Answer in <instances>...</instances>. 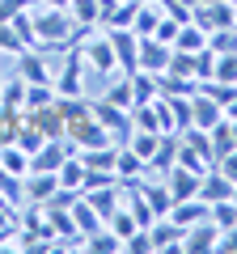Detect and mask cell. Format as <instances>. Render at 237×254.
I'll return each mask as SVG.
<instances>
[{
  "mask_svg": "<svg viewBox=\"0 0 237 254\" xmlns=\"http://www.w3.org/2000/svg\"><path fill=\"white\" fill-rule=\"evenodd\" d=\"M174 161H178V131H161V140H157V153L148 157V170H153V174H165Z\"/></svg>",
  "mask_w": 237,
  "mask_h": 254,
  "instance_id": "17",
  "label": "cell"
},
{
  "mask_svg": "<svg viewBox=\"0 0 237 254\" xmlns=\"http://www.w3.org/2000/svg\"><path fill=\"white\" fill-rule=\"evenodd\" d=\"M0 170L26 178V174H30V153H26L21 144H4V148H0Z\"/></svg>",
  "mask_w": 237,
  "mask_h": 254,
  "instance_id": "23",
  "label": "cell"
},
{
  "mask_svg": "<svg viewBox=\"0 0 237 254\" xmlns=\"http://www.w3.org/2000/svg\"><path fill=\"white\" fill-rule=\"evenodd\" d=\"M59 98L55 85H26V110H38V106H51Z\"/></svg>",
  "mask_w": 237,
  "mask_h": 254,
  "instance_id": "33",
  "label": "cell"
},
{
  "mask_svg": "<svg viewBox=\"0 0 237 254\" xmlns=\"http://www.w3.org/2000/svg\"><path fill=\"white\" fill-rule=\"evenodd\" d=\"M229 123H233V136H237V119H229Z\"/></svg>",
  "mask_w": 237,
  "mask_h": 254,
  "instance_id": "45",
  "label": "cell"
},
{
  "mask_svg": "<svg viewBox=\"0 0 237 254\" xmlns=\"http://www.w3.org/2000/svg\"><path fill=\"white\" fill-rule=\"evenodd\" d=\"M216 242H220V225H212V220H199V225L186 229L182 250H191V254H199V250H216Z\"/></svg>",
  "mask_w": 237,
  "mask_h": 254,
  "instance_id": "14",
  "label": "cell"
},
{
  "mask_svg": "<svg viewBox=\"0 0 237 254\" xmlns=\"http://www.w3.org/2000/svg\"><path fill=\"white\" fill-rule=\"evenodd\" d=\"M85 72H89V68H85V60H81V47H72L64 72H59V81H51L55 93H59V98H81V93H85Z\"/></svg>",
  "mask_w": 237,
  "mask_h": 254,
  "instance_id": "4",
  "label": "cell"
},
{
  "mask_svg": "<svg viewBox=\"0 0 237 254\" xmlns=\"http://www.w3.org/2000/svg\"><path fill=\"white\" fill-rule=\"evenodd\" d=\"M13 233L17 229H0V250H13Z\"/></svg>",
  "mask_w": 237,
  "mask_h": 254,
  "instance_id": "42",
  "label": "cell"
},
{
  "mask_svg": "<svg viewBox=\"0 0 237 254\" xmlns=\"http://www.w3.org/2000/svg\"><path fill=\"white\" fill-rule=\"evenodd\" d=\"M199 89L195 76H178V72H161L157 76V98H191Z\"/></svg>",
  "mask_w": 237,
  "mask_h": 254,
  "instance_id": "16",
  "label": "cell"
},
{
  "mask_svg": "<svg viewBox=\"0 0 237 254\" xmlns=\"http://www.w3.org/2000/svg\"><path fill=\"white\" fill-rule=\"evenodd\" d=\"M212 76H216V51L203 47V51L195 55V81H212Z\"/></svg>",
  "mask_w": 237,
  "mask_h": 254,
  "instance_id": "36",
  "label": "cell"
},
{
  "mask_svg": "<svg viewBox=\"0 0 237 254\" xmlns=\"http://www.w3.org/2000/svg\"><path fill=\"white\" fill-rule=\"evenodd\" d=\"M220 119H225V106L212 102L208 93L195 89V93H191V127H203V131H208V127H216Z\"/></svg>",
  "mask_w": 237,
  "mask_h": 254,
  "instance_id": "11",
  "label": "cell"
},
{
  "mask_svg": "<svg viewBox=\"0 0 237 254\" xmlns=\"http://www.w3.org/2000/svg\"><path fill=\"white\" fill-rule=\"evenodd\" d=\"M208 47H212L216 55H229V51H237V26L212 30V34H208Z\"/></svg>",
  "mask_w": 237,
  "mask_h": 254,
  "instance_id": "32",
  "label": "cell"
},
{
  "mask_svg": "<svg viewBox=\"0 0 237 254\" xmlns=\"http://www.w3.org/2000/svg\"><path fill=\"white\" fill-rule=\"evenodd\" d=\"M93 115H98V123L106 127L110 136H131V110H123V106H115V102L98 98V102H93Z\"/></svg>",
  "mask_w": 237,
  "mask_h": 254,
  "instance_id": "5",
  "label": "cell"
},
{
  "mask_svg": "<svg viewBox=\"0 0 237 254\" xmlns=\"http://www.w3.org/2000/svg\"><path fill=\"white\" fill-rule=\"evenodd\" d=\"M208 220H212V225H220V229H233V225H237V203H233V199L212 203V208H208Z\"/></svg>",
  "mask_w": 237,
  "mask_h": 254,
  "instance_id": "31",
  "label": "cell"
},
{
  "mask_svg": "<svg viewBox=\"0 0 237 254\" xmlns=\"http://www.w3.org/2000/svg\"><path fill=\"white\" fill-rule=\"evenodd\" d=\"M68 212H72V225H76V229H81V233H85V237H89V233H93V229H102V225H106V220H102V216H98V212H93V208H89V203H85V195H81V199H76V203H72V208H68Z\"/></svg>",
  "mask_w": 237,
  "mask_h": 254,
  "instance_id": "25",
  "label": "cell"
},
{
  "mask_svg": "<svg viewBox=\"0 0 237 254\" xmlns=\"http://www.w3.org/2000/svg\"><path fill=\"white\" fill-rule=\"evenodd\" d=\"M233 187H237V182H229L225 174H220L216 165H212V170L199 178V199L212 208V203H220V199H233Z\"/></svg>",
  "mask_w": 237,
  "mask_h": 254,
  "instance_id": "12",
  "label": "cell"
},
{
  "mask_svg": "<svg viewBox=\"0 0 237 254\" xmlns=\"http://www.w3.org/2000/svg\"><path fill=\"white\" fill-rule=\"evenodd\" d=\"M26 9H34V0H0V21H13Z\"/></svg>",
  "mask_w": 237,
  "mask_h": 254,
  "instance_id": "38",
  "label": "cell"
},
{
  "mask_svg": "<svg viewBox=\"0 0 237 254\" xmlns=\"http://www.w3.org/2000/svg\"><path fill=\"white\" fill-rule=\"evenodd\" d=\"M144 170H148V165L136 157V148H131V144H118V153H115V178H118V182L144 178Z\"/></svg>",
  "mask_w": 237,
  "mask_h": 254,
  "instance_id": "18",
  "label": "cell"
},
{
  "mask_svg": "<svg viewBox=\"0 0 237 254\" xmlns=\"http://www.w3.org/2000/svg\"><path fill=\"white\" fill-rule=\"evenodd\" d=\"M208 47V30L195 26V21H186V26H178V34H174V51H203Z\"/></svg>",
  "mask_w": 237,
  "mask_h": 254,
  "instance_id": "20",
  "label": "cell"
},
{
  "mask_svg": "<svg viewBox=\"0 0 237 254\" xmlns=\"http://www.w3.org/2000/svg\"><path fill=\"white\" fill-rule=\"evenodd\" d=\"M81 60H85V68L98 72V76H115V72H118L115 43H110L106 30H89V34L81 38Z\"/></svg>",
  "mask_w": 237,
  "mask_h": 254,
  "instance_id": "2",
  "label": "cell"
},
{
  "mask_svg": "<svg viewBox=\"0 0 237 254\" xmlns=\"http://www.w3.org/2000/svg\"><path fill=\"white\" fill-rule=\"evenodd\" d=\"M208 136H212V153L216 157H225V153L237 148V136H233V123H229V119H220L216 127H208Z\"/></svg>",
  "mask_w": 237,
  "mask_h": 254,
  "instance_id": "26",
  "label": "cell"
},
{
  "mask_svg": "<svg viewBox=\"0 0 237 254\" xmlns=\"http://www.w3.org/2000/svg\"><path fill=\"white\" fill-rule=\"evenodd\" d=\"M106 34H110V43H115L118 72L131 76L140 68V34H136V30H127V26H123V30H106Z\"/></svg>",
  "mask_w": 237,
  "mask_h": 254,
  "instance_id": "3",
  "label": "cell"
},
{
  "mask_svg": "<svg viewBox=\"0 0 237 254\" xmlns=\"http://www.w3.org/2000/svg\"><path fill=\"white\" fill-rule=\"evenodd\" d=\"M85 250H93V254H115V250H123V237L115 233V229H93L89 237H85Z\"/></svg>",
  "mask_w": 237,
  "mask_h": 254,
  "instance_id": "22",
  "label": "cell"
},
{
  "mask_svg": "<svg viewBox=\"0 0 237 254\" xmlns=\"http://www.w3.org/2000/svg\"><path fill=\"white\" fill-rule=\"evenodd\" d=\"M38 4H47V9H68V0H38Z\"/></svg>",
  "mask_w": 237,
  "mask_h": 254,
  "instance_id": "43",
  "label": "cell"
},
{
  "mask_svg": "<svg viewBox=\"0 0 237 254\" xmlns=\"http://www.w3.org/2000/svg\"><path fill=\"white\" fill-rule=\"evenodd\" d=\"M144 199H148V208H153V216H165V212L174 208V195H170V187H165V178L153 182V187H144Z\"/></svg>",
  "mask_w": 237,
  "mask_h": 254,
  "instance_id": "29",
  "label": "cell"
},
{
  "mask_svg": "<svg viewBox=\"0 0 237 254\" xmlns=\"http://www.w3.org/2000/svg\"><path fill=\"white\" fill-rule=\"evenodd\" d=\"M85 195V203H89L93 212H98L102 220L110 216V212H118L123 208V187H118V182H106V187H93V190H81Z\"/></svg>",
  "mask_w": 237,
  "mask_h": 254,
  "instance_id": "8",
  "label": "cell"
},
{
  "mask_svg": "<svg viewBox=\"0 0 237 254\" xmlns=\"http://www.w3.org/2000/svg\"><path fill=\"white\" fill-rule=\"evenodd\" d=\"M131 127H140V131H161L157 98H153V102H144V106H131Z\"/></svg>",
  "mask_w": 237,
  "mask_h": 254,
  "instance_id": "30",
  "label": "cell"
},
{
  "mask_svg": "<svg viewBox=\"0 0 237 254\" xmlns=\"http://www.w3.org/2000/svg\"><path fill=\"white\" fill-rule=\"evenodd\" d=\"M55 174H59V187H68V190H81V182H85V161H81L76 153H68V161L59 165Z\"/></svg>",
  "mask_w": 237,
  "mask_h": 254,
  "instance_id": "27",
  "label": "cell"
},
{
  "mask_svg": "<svg viewBox=\"0 0 237 254\" xmlns=\"http://www.w3.org/2000/svg\"><path fill=\"white\" fill-rule=\"evenodd\" d=\"M115 153H118V144L76 148V157H81V161H85V170H102V174H115Z\"/></svg>",
  "mask_w": 237,
  "mask_h": 254,
  "instance_id": "19",
  "label": "cell"
},
{
  "mask_svg": "<svg viewBox=\"0 0 237 254\" xmlns=\"http://www.w3.org/2000/svg\"><path fill=\"white\" fill-rule=\"evenodd\" d=\"M0 106L4 110H26V81H21V76H13V81L0 85Z\"/></svg>",
  "mask_w": 237,
  "mask_h": 254,
  "instance_id": "28",
  "label": "cell"
},
{
  "mask_svg": "<svg viewBox=\"0 0 237 254\" xmlns=\"http://www.w3.org/2000/svg\"><path fill=\"white\" fill-rule=\"evenodd\" d=\"M216 170L225 174L229 182H237V148H233V153H225V157H216Z\"/></svg>",
  "mask_w": 237,
  "mask_h": 254,
  "instance_id": "39",
  "label": "cell"
},
{
  "mask_svg": "<svg viewBox=\"0 0 237 254\" xmlns=\"http://www.w3.org/2000/svg\"><path fill=\"white\" fill-rule=\"evenodd\" d=\"M182 237H186V229L174 225L170 216H157L153 225H148V242H153V250H182Z\"/></svg>",
  "mask_w": 237,
  "mask_h": 254,
  "instance_id": "9",
  "label": "cell"
},
{
  "mask_svg": "<svg viewBox=\"0 0 237 254\" xmlns=\"http://www.w3.org/2000/svg\"><path fill=\"white\" fill-rule=\"evenodd\" d=\"M55 190H59V174H51V170L26 174V203H47V199H55Z\"/></svg>",
  "mask_w": 237,
  "mask_h": 254,
  "instance_id": "10",
  "label": "cell"
},
{
  "mask_svg": "<svg viewBox=\"0 0 237 254\" xmlns=\"http://www.w3.org/2000/svg\"><path fill=\"white\" fill-rule=\"evenodd\" d=\"M21 51H26V43L17 38V30H13V21H0V55H13V60H17Z\"/></svg>",
  "mask_w": 237,
  "mask_h": 254,
  "instance_id": "34",
  "label": "cell"
},
{
  "mask_svg": "<svg viewBox=\"0 0 237 254\" xmlns=\"http://www.w3.org/2000/svg\"><path fill=\"white\" fill-rule=\"evenodd\" d=\"M68 13H72L76 26L98 30V21H102V0H68Z\"/></svg>",
  "mask_w": 237,
  "mask_h": 254,
  "instance_id": "21",
  "label": "cell"
},
{
  "mask_svg": "<svg viewBox=\"0 0 237 254\" xmlns=\"http://www.w3.org/2000/svg\"><path fill=\"white\" fill-rule=\"evenodd\" d=\"M123 250H131V254H136V250H153V242H148V229H136V233L123 242Z\"/></svg>",
  "mask_w": 237,
  "mask_h": 254,
  "instance_id": "40",
  "label": "cell"
},
{
  "mask_svg": "<svg viewBox=\"0 0 237 254\" xmlns=\"http://www.w3.org/2000/svg\"><path fill=\"white\" fill-rule=\"evenodd\" d=\"M212 81L237 85V51H229V55H216V76H212Z\"/></svg>",
  "mask_w": 237,
  "mask_h": 254,
  "instance_id": "35",
  "label": "cell"
},
{
  "mask_svg": "<svg viewBox=\"0 0 237 254\" xmlns=\"http://www.w3.org/2000/svg\"><path fill=\"white\" fill-rule=\"evenodd\" d=\"M26 123L38 127L47 140H64V115H59V102H51V106H38V110H26Z\"/></svg>",
  "mask_w": 237,
  "mask_h": 254,
  "instance_id": "7",
  "label": "cell"
},
{
  "mask_svg": "<svg viewBox=\"0 0 237 254\" xmlns=\"http://www.w3.org/2000/svg\"><path fill=\"white\" fill-rule=\"evenodd\" d=\"M17 76L26 85H51V68H47V60L38 51H21L17 55Z\"/></svg>",
  "mask_w": 237,
  "mask_h": 254,
  "instance_id": "13",
  "label": "cell"
},
{
  "mask_svg": "<svg viewBox=\"0 0 237 254\" xmlns=\"http://www.w3.org/2000/svg\"><path fill=\"white\" fill-rule=\"evenodd\" d=\"M170 55H174V47L170 43H161V38H140V68H144V72H157L161 76L165 68H170Z\"/></svg>",
  "mask_w": 237,
  "mask_h": 254,
  "instance_id": "6",
  "label": "cell"
},
{
  "mask_svg": "<svg viewBox=\"0 0 237 254\" xmlns=\"http://www.w3.org/2000/svg\"><path fill=\"white\" fill-rule=\"evenodd\" d=\"M157 21H161V4L157 0H148V4H136V17H131V30H136L140 38H148L157 30Z\"/></svg>",
  "mask_w": 237,
  "mask_h": 254,
  "instance_id": "24",
  "label": "cell"
},
{
  "mask_svg": "<svg viewBox=\"0 0 237 254\" xmlns=\"http://www.w3.org/2000/svg\"><path fill=\"white\" fill-rule=\"evenodd\" d=\"M34 30H38V51H72V47L89 34L85 26L72 21L68 9H47V4H38Z\"/></svg>",
  "mask_w": 237,
  "mask_h": 254,
  "instance_id": "1",
  "label": "cell"
},
{
  "mask_svg": "<svg viewBox=\"0 0 237 254\" xmlns=\"http://www.w3.org/2000/svg\"><path fill=\"white\" fill-rule=\"evenodd\" d=\"M102 98H106V102H115V106H123V110H131V106H136V98H131V81H127V76H123V81H118L110 93H102Z\"/></svg>",
  "mask_w": 237,
  "mask_h": 254,
  "instance_id": "37",
  "label": "cell"
},
{
  "mask_svg": "<svg viewBox=\"0 0 237 254\" xmlns=\"http://www.w3.org/2000/svg\"><path fill=\"white\" fill-rule=\"evenodd\" d=\"M136 4H148V0H136Z\"/></svg>",
  "mask_w": 237,
  "mask_h": 254,
  "instance_id": "47",
  "label": "cell"
},
{
  "mask_svg": "<svg viewBox=\"0 0 237 254\" xmlns=\"http://www.w3.org/2000/svg\"><path fill=\"white\" fill-rule=\"evenodd\" d=\"M233 203H237V187H233Z\"/></svg>",
  "mask_w": 237,
  "mask_h": 254,
  "instance_id": "46",
  "label": "cell"
},
{
  "mask_svg": "<svg viewBox=\"0 0 237 254\" xmlns=\"http://www.w3.org/2000/svg\"><path fill=\"white\" fill-rule=\"evenodd\" d=\"M229 4H233V9H237V0H229Z\"/></svg>",
  "mask_w": 237,
  "mask_h": 254,
  "instance_id": "48",
  "label": "cell"
},
{
  "mask_svg": "<svg viewBox=\"0 0 237 254\" xmlns=\"http://www.w3.org/2000/svg\"><path fill=\"white\" fill-rule=\"evenodd\" d=\"M216 250H229V254L237 250V225H233V229H220V242H216Z\"/></svg>",
  "mask_w": 237,
  "mask_h": 254,
  "instance_id": "41",
  "label": "cell"
},
{
  "mask_svg": "<svg viewBox=\"0 0 237 254\" xmlns=\"http://www.w3.org/2000/svg\"><path fill=\"white\" fill-rule=\"evenodd\" d=\"M225 119H237V98H233V102L225 106Z\"/></svg>",
  "mask_w": 237,
  "mask_h": 254,
  "instance_id": "44",
  "label": "cell"
},
{
  "mask_svg": "<svg viewBox=\"0 0 237 254\" xmlns=\"http://www.w3.org/2000/svg\"><path fill=\"white\" fill-rule=\"evenodd\" d=\"M165 216L174 220V225H182V229H191V225H199V220H208V203L199 199V195H191V199H178Z\"/></svg>",
  "mask_w": 237,
  "mask_h": 254,
  "instance_id": "15",
  "label": "cell"
}]
</instances>
